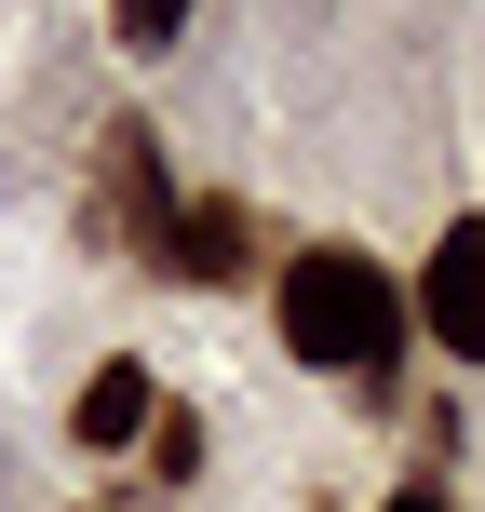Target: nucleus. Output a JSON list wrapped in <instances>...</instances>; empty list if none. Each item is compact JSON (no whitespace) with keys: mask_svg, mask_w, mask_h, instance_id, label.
Returning <instances> with one entry per match:
<instances>
[{"mask_svg":"<svg viewBox=\"0 0 485 512\" xmlns=\"http://www.w3.org/2000/svg\"><path fill=\"white\" fill-rule=\"evenodd\" d=\"M149 418H162V378L135 351H108L95 378L68 391V445H95V459H108V445H149Z\"/></svg>","mask_w":485,"mask_h":512,"instance_id":"4","label":"nucleus"},{"mask_svg":"<svg viewBox=\"0 0 485 512\" xmlns=\"http://www.w3.org/2000/svg\"><path fill=\"white\" fill-rule=\"evenodd\" d=\"M189 472H203V418L162 405V418H149V486H189Z\"/></svg>","mask_w":485,"mask_h":512,"instance_id":"7","label":"nucleus"},{"mask_svg":"<svg viewBox=\"0 0 485 512\" xmlns=\"http://www.w3.org/2000/svg\"><path fill=\"white\" fill-rule=\"evenodd\" d=\"M418 337H432L445 364H485V216H445L432 256H418Z\"/></svg>","mask_w":485,"mask_h":512,"instance_id":"3","label":"nucleus"},{"mask_svg":"<svg viewBox=\"0 0 485 512\" xmlns=\"http://www.w3.org/2000/svg\"><path fill=\"white\" fill-rule=\"evenodd\" d=\"M108 41H122V54H176L189 41V0H108Z\"/></svg>","mask_w":485,"mask_h":512,"instance_id":"6","label":"nucleus"},{"mask_svg":"<svg viewBox=\"0 0 485 512\" xmlns=\"http://www.w3.org/2000/svg\"><path fill=\"white\" fill-rule=\"evenodd\" d=\"M270 324H283V364H310V378H337V391L378 405L391 364H405V337H418V310H405V283L364 243H297L283 283H270Z\"/></svg>","mask_w":485,"mask_h":512,"instance_id":"1","label":"nucleus"},{"mask_svg":"<svg viewBox=\"0 0 485 512\" xmlns=\"http://www.w3.org/2000/svg\"><path fill=\"white\" fill-rule=\"evenodd\" d=\"M81 230L162 270V230H176V162H162L149 122H108V135H95V216H81Z\"/></svg>","mask_w":485,"mask_h":512,"instance_id":"2","label":"nucleus"},{"mask_svg":"<svg viewBox=\"0 0 485 512\" xmlns=\"http://www.w3.org/2000/svg\"><path fill=\"white\" fill-rule=\"evenodd\" d=\"M162 270H176V283H243V270H256V216L230 203V189L176 203V230H162Z\"/></svg>","mask_w":485,"mask_h":512,"instance_id":"5","label":"nucleus"},{"mask_svg":"<svg viewBox=\"0 0 485 512\" xmlns=\"http://www.w3.org/2000/svg\"><path fill=\"white\" fill-rule=\"evenodd\" d=\"M391 512H459V499H445V486H432V472H418V486H405V499H391Z\"/></svg>","mask_w":485,"mask_h":512,"instance_id":"8","label":"nucleus"}]
</instances>
